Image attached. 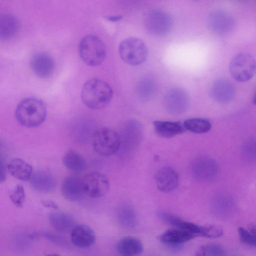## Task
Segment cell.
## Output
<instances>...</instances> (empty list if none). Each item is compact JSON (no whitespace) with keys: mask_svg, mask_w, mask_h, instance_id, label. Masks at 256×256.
<instances>
[{"mask_svg":"<svg viewBox=\"0 0 256 256\" xmlns=\"http://www.w3.org/2000/svg\"><path fill=\"white\" fill-rule=\"evenodd\" d=\"M118 53L122 60L130 66L142 64L148 56L145 43L136 38H128L122 40L118 46Z\"/></svg>","mask_w":256,"mask_h":256,"instance_id":"cell-6","label":"cell"},{"mask_svg":"<svg viewBox=\"0 0 256 256\" xmlns=\"http://www.w3.org/2000/svg\"><path fill=\"white\" fill-rule=\"evenodd\" d=\"M205 246L206 256H224V252L220 246L216 244H209Z\"/></svg>","mask_w":256,"mask_h":256,"instance_id":"cell-33","label":"cell"},{"mask_svg":"<svg viewBox=\"0 0 256 256\" xmlns=\"http://www.w3.org/2000/svg\"><path fill=\"white\" fill-rule=\"evenodd\" d=\"M84 194L92 198H99L104 196L110 188L106 176L98 171H92L82 178Z\"/></svg>","mask_w":256,"mask_h":256,"instance_id":"cell-8","label":"cell"},{"mask_svg":"<svg viewBox=\"0 0 256 256\" xmlns=\"http://www.w3.org/2000/svg\"><path fill=\"white\" fill-rule=\"evenodd\" d=\"M42 205L46 208H52L54 209H58V206L56 203L50 200H42Z\"/></svg>","mask_w":256,"mask_h":256,"instance_id":"cell-35","label":"cell"},{"mask_svg":"<svg viewBox=\"0 0 256 256\" xmlns=\"http://www.w3.org/2000/svg\"><path fill=\"white\" fill-rule=\"evenodd\" d=\"M120 140L118 133L109 128H101L94 134L92 147L98 154L110 156L118 153Z\"/></svg>","mask_w":256,"mask_h":256,"instance_id":"cell-5","label":"cell"},{"mask_svg":"<svg viewBox=\"0 0 256 256\" xmlns=\"http://www.w3.org/2000/svg\"><path fill=\"white\" fill-rule=\"evenodd\" d=\"M194 237L190 232L178 228L167 230L159 236V240L166 244H178L188 242Z\"/></svg>","mask_w":256,"mask_h":256,"instance_id":"cell-23","label":"cell"},{"mask_svg":"<svg viewBox=\"0 0 256 256\" xmlns=\"http://www.w3.org/2000/svg\"><path fill=\"white\" fill-rule=\"evenodd\" d=\"M156 133L161 137L172 138L184 132V126L179 122L156 120L154 122Z\"/></svg>","mask_w":256,"mask_h":256,"instance_id":"cell-22","label":"cell"},{"mask_svg":"<svg viewBox=\"0 0 256 256\" xmlns=\"http://www.w3.org/2000/svg\"><path fill=\"white\" fill-rule=\"evenodd\" d=\"M61 191L62 196L70 201L80 200L84 194L82 179L74 176H67L62 182Z\"/></svg>","mask_w":256,"mask_h":256,"instance_id":"cell-15","label":"cell"},{"mask_svg":"<svg viewBox=\"0 0 256 256\" xmlns=\"http://www.w3.org/2000/svg\"><path fill=\"white\" fill-rule=\"evenodd\" d=\"M235 94L232 84L226 78L216 80L212 84L210 90L212 97L216 102L226 104L231 102Z\"/></svg>","mask_w":256,"mask_h":256,"instance_id":"cell-13","label":"cell"},{"mask_svg":"<svg viewBox=\"0 0 256 256\" xmlns=\"http://www.w3.org/2000/svg\"><path fill=\"white\" fill-rule=\"evenodd\" d=\"M12 202L17 207L23 206L26 198L24 188L22 185H17L10 194Z\"/></svg>","mask_w":256,"mask_h":256,"instance_id":"cell-29","label":"cell"},{"mask_svg":"<svg viewBox=\"0 0 256 256\" xmlns=\"http://www.w3.org/2000/svg\"><path fill=\"white\" fill-rule=\"evenodd\" d=\"M42 235L44 236L54 243L61 244L64 242V240L60 237L56 235L55 234L46 232H44Z\"/></svg>","mask_w":256,"mask_h":256,"instance_id":"cell-34","label":"cell"},{"mask_svg":"<svg viewBox=\"0 0 256 256\" xmlns=\"http://www.w3.org/2000/svg\"><path fill=\"white\" fill-rule=\"evenodd\" d=\"M142 84L140 92L142 98H148L152 96L155 90V84L151 80H146Z\"/></svg>","mask_w":256,"mask_h":256,"instance_id":"cell-32","label":"cell"},{"mask_svg":"<svg viewBox=\"0 0 256 256\" xmlns=\"http://www.w3.org/2000/svg\"><path fill=\"white\" fill-rule=\"evenodd\" d=\"M210 28L218 34H224L231 30L234 26L232 16L224 11H216L212 14L209 20Z\"/></svg>","mask_w":256,"mask_h":256,"instance_id":"cell-18","label":"cell"},{"mask_svg":"<svg viewBox=\"0 0 256 256\" xmlns=\"http://www.w3.org/2000/svg\"><path fill=\"white\" fill-rule=\"evenodd\" d=\"M223 233L221 226L216 224L200 226L198 236L208 238H216L220 236Z\"/></svg>","mask_w":256,"mask_h":256,"instance_id":"cell-28","label":"cell"},{"mask_svg":"<svg viewBox=\"0 0 256 256\" xmlns=\"http://www.w3.org/2000/svg\"><path fill=\"white\" fill-rule=\"evenodd\" d=\"M18 22L12 14H0V39L8 40L14 36L18 30Z\"/></svg>","mask_w":256,"mask_h":256,"instance_id":"cell-24","label":"cell"},{"mask_svg":"<svg viewBox=\"0 0 256 256\" xmlns=\"http://www.w3.org/2000/svg\"><path fill=\"white\" fill-rule=\"evenodd\" d=\"M189 98L188 94L181 88H174L166 94L164 104L168 112L172 115L184 113L188 106Z\"/></svg>","mask_w":256,"mask_h":256,"instance_id":"cell-11","label":"cell"},{"mask_svg":"<svg viewBox=\"0 0 256 256\" xmlns=\"http://www.w3.org/2000/svg\"><path fill=\"white\" fill-rule=\"evenodd\" d=\"M119 220L123 224L132 226L134 224L136 214L134 208L129 204H124L120 207L118 212Z\"/></svg>","mask_w":256,"mask_h":256,"instance_id":"cell-27","label":"cell"},{"mask_svg":"<svg viewBox=\"0 0 256 256\" xmlns=\"http://www.w3.org/2000/svg\"><path fill=\"white\" fill-rule=\"evenodd\" d=\"M218 164L212 158L200 156L192 163L191 172L196 180L206 182L211 181L216 177L218 172Z\"/></svg>","mask_w":256,"mask_h":256,"instance_id":"cell-10","label":"cell"},{"mask_svg":"<svg viewBox=\"0 0 256 256\" xmlns=\"http://www.w3.org/2000/svg\"><path fill=\"white\" fill-rule=\"evenodd\" d=\"M194 256H206V246H202L198 248Z\"/></svg>","mask_w":256,"mask_h":256,"instance_id":"cell-37","label":"cell"},{"mask_svg":"<svg viewBox=\"0 0 256 256\" xmlns=\"http://www.w3.org/2000/svg\"><path fill=\"white\" fill-rule=\"evenodd\" d=\"M30 180L32 188L41 193H50L55 189L56 186L54 176L46 170H39L32 174Z\"/></svg>","mask_w":256,"mask_h":256,"instance_id":"cell-17","label":"cell"},{"mask_svg":"<svg viewBox=\"0 0 256 256\" xmlns=\"http://www.w3.org/2000/svg\"><path fill=\"white\" fill-rule=\"evenodd\" d=\"M79 54L86 65L96 66L102 64L105 59L106 46L98 36L93 34H88L80 42Z\"/></svg>","mask_w":256,"mask_h":256,"instance_id":"cell-4","label":"cell"},{"mask_svg":"<svg viewBox=\"0 0 256 256\" xmlns=\"http://www.w3.org/2000/svg\"><path fill=\"white\" fill-rule=\"evenodd\" d=\"M154 178L158 190L164 192L173 190L178 184V174L170 167L160 168L156 173Z\"/></svg>","mask_w":256,"mask_h":256,"instance_id":"cell-14","label":"cell"},{"mask_svg":"<svg viewBox=\"0 0 256 256\" xmlns=\"http://www.w3.org/2000/svg\"><path fill=\"white\" fill-rule=\"evenodd\" d=\"M59 256L58 255H57V254H50V255H48V256Z\"/></svg>","mask_w":256,"mask_h":256,"instance_id":"cell-39","label":"cell"},{"mask_svg":"<svg viewBox=\"0 0 256 256\" xmlns=\"http://www.w3.org/2000/svg\"><path fill=\"white\" fill-rule=\"evenodd\" d=\"M143 249L142 242L134 237H124L116 244V250L120 256H136L142 252Z\"/></svg>","mask_w":256,"mask_h":256,"instance_id":"cell-19","label":"cell"},{"mask_svg":"<svg viewBox=\"0 0 256 256\" xmlns=\"http://www.w3.org/2000/svg\"><path fill=\"white\" fill-rule=\"evenodd\" d=\"M8 168L14 177L21 180H29L32 175L31 165L19 158L12 160L8 165Z\"/></svg>","mask_w":256,"mask_h":256,"instance_id":"cell-20","label":"cell"},{"mask_svg":"<svg viewBox=\"0 0 256 256\" xmlns=\"http://www.w3.org/2000/svg\"><path fill=\"white\" fill-rule=\"evenodd\" d=\"M120 146L118 152L122 158H130L138 149L143 134L142 126L138 121L130 120L122 126L118 134Z\"/></svg>","mask_w":256,"mask_h":256,"instance_id":"cell-3","label":"cell"},{"mask_svg":"<svg viewBox=\"0 0 256 256\" xmlns=\"http://www.w3.org/2000/svg\"><path fill=\"white\" fill-rule=\"evenodd\" d=\"M6 179V172L4 165L0 160V183L5 182Z\"/></svg>","mask_w":256,"mask_h":256,"instance_id":"cell-36","label":"cell"},{"mask_svg":"<svg viewBox=\"0 0 256 256\" xmlns=\"http://www.w3.org/2000/svg\"><path fill=\"white\" fill-rule=\"evenodd\" d=\"M62 163L68 170L76 173L84 171L86 166L82 156L74 150L66 152L62 157Z\"/></svg>","mask_w":256,"mask_h":256,"instance_id":"cell-25","label":"cell"},{"mask_svg":"<svg viewBox=\"0 0 256 256\" xmlns=\"http://www.w3.org/2000/svg\"><path fill=\"white\" fill-rule=\"evenodd\" d=\"M15 116L22 126L33 128L40 125L46 120V109L44 103L34 98H26L17 106Z\"/></svg>","mask_w":256,"mask_h":256,"instance_id":"cell-2","label":"cell"},{"mask_svg":"<svg viewBox=\"0 0 256 256\" xmlns=\"http://www.w3.org/2000/svg\"><path fill=\"white\" fill-rule=\"evenodd\" d=\"M112 96V90L109 84L98 78L88 80L81 92L82 102L92 110H99L106 106L111 101Z\"/></svg>","mask_w":256,"mask_h":256,"instance_id":"cell-1","label":"cell"},{"mask_svg":"<svg viewBox=\"0 0 256 256\" xmlns=\"http://www.w3.org/2000/svg\"><path fill=\"white\" fill-rule=\"evenodd\" d=\"M30 66L36 76L42 78H47L52 76L54 72V62L48 54L39 52L32 56Z\"/></svg>","mask_w":256,"mask_h":256,"instance_id":"cell-12","label":"cell"},{"mask_svg":"<svg viewBox=\"0 0 256 256\" xmlns=\"http://www.w3.org/2000/svg\"><path fill=\"white\" fill-rule=\"evenodd\" d=\"M122 18V16L121 15L107 16L105 17V18L110 22H116L120 20Z\"/></svg>","mask_w":256,"mask_h":256,"instance_id":"cell-38","label":"cell"},{"mask_svg":"<svg viewBox=\"0 0 256 256\" xmlns=\"http://www.w3.org/2000/svg\"><path fill=\"white\" fill-rule=\"evenodd\" d=\"M71 240L75 246L86 248L94 243L96 235L94 231L87 225H75L71 230Z\"/></svg>","mask_w":256,"mask_h":256,"instance_id":"cell-16","label":"cell"},{"mask_svg":"<svg viewBox=\"0 0 256 256\" xmlns=\"http://www.w3.org/2000/svg\"><path fill=\"white\" fill-rule=\"evenodd\" d=\"M48 220L51 226L58 232H66L72 230L75 221L70 214L62 212L50 214Z\"/></svg>","mask_w":256,"mask_h":256,"instance_id":"cell-21","label":"cell"},{"mask_svg":"<svg viewBox=\"0 0 256 256\" xmlns=\"http://www.w3.org/2000/svg\"><path fill=\"white\" fill-rule=\"evenodd\" d=\"M183 126L185 129L196 134L206 132L211 128L210 122L201 118L188 119L184 122Z\"/></svg>","mask_w":256,"mask_h":256,"instance_id":"cell-26","label":"cell"},{"mask_svg":"<svg viewBox=\"0 0 256 256\" xmlns=\"http://www.w3.org/2000/svg\"><path fill=\"white\" fill-rule=\"evenodd\" d=\"M242 154L244 159L249 162H254L256 159V142L254 140H250L242 146Z\"/></svg>","mask_w":256,"mask_h":256,"instance_id":"cell-30","label":"cell"},{"mask_svg":"<svg viewBox=\"0 0 256 256\" xmlns=\"http://www.w3.org/2000/svg\"><path fill=\"white\" fill-rule=\"evenodd\" d=\"M238 233L242 242L248 246H255L256 240L255 236L244 228L240 227Z\"/></svg>","mask_w":256,"mask_h":256,"instance_id":"cell-31","label":"cell"},{"mask_svg":"<svg viewBox=\"0 0 256 256\" xmlns=\"http://www.w3.org/2000/svg\"><path fill=\"white\" fill-rule=\"evenodd\" d=\"M256 62L253 56L247 52L236 55L230 60L229 70L231 76L236 81L246 82L254 76Z\"/></svg>","mask_w":256,"mask_h":256,"instance_id":"cell-7","label":"cell"},{"mask_svg":"<svg viewBox=\"0 0 256 256\" xmlns=\"http://www.w3.org/2000/svg\"><path fill=\"white\" fill-rule=\"evenodd\" d=\"M145 25L149 32L155 36H164L170 32L172 26V18L158 10L149 12L145 18Z\"/></svg>","mask_w":256,"mask_h":256,"instance_id":"cell-9","label":"cell"}]
</instances>
